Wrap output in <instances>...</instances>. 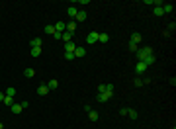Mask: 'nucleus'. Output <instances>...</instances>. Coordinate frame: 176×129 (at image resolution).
Masks as SVG:
<instances>
[{
    "label": "nucleus",
    "instance_id": "obj_19",
    "mask_svg": "<svg viewBox=\"0 0 176 129\" xmlns=\"http://www.w3.org/2000/svg\"><path fill=\"white\" fill-rule=\"evenodd\" d=\"M174 10V4H163V14H170Z\"/></svg>",
    "mask_w": 176,
    "mask_h": 129
},
{
    "label": "nucleus",
    "instance_id": "obj_9",
    "mask_svg": "<svg viewBox=\"0 0 176 129\" xmlns=\"http://www.w3.org/2000/svg\"><path fill=\"white\" fill-rule=\"evenodd\" d=\"M74 18H76L78 22H84V20L88 18V14H86L84 10H78V12H76V16H74Z\"/></svg>",
    "mask_w": 176,
    "mask_h": 129
},
{
    "label": "nucleus",
    "instance_id": "obj_29",
    "mask_svg": "<svg viewBox=\"0 0 176 129\" xmlns=\"http://www.w3.org/2000/svg\"><path fill=\"white\" fill-rule=\"evenodd\" d=\"M4 104H6V106H12V104H14V98L6 96V98H4Z\"/></svg>",
    "mask_w": 176,
    "mask_h": 129
},
{
    "label": "nucleus",
    "instance_id": "obj_20",
    "mask_svg": "<svg viewBox=\"0 0 176 129\" xmlns=\"http://www.w3.org/2000/svg\"><path fill=\"white\" fill-rule=\"evenodd\" d=\"M29 45H32V47H41V37H33Z\"/></svg>",
    "mask_w": 176,
    "mask_h": 129
},
{
    "label": "nucleus",
    "instance_id": "obj_33",
    "mask_svg": "<svg viewBox=\"0 0 176 129\" xmlns=\"http://www.w3.org/2000/svg\"><path fill=\"white\" fill-rule=\"evenodd\" d=\"M0 129H4V125H2V123H0Z\"/></svg>",
    "mask_w": 176,
    "mask_h": 129
},
{
    "label": "nucleus",
    "instance_id": "obj_28",
    "mask_svg": "<svg viewBox=\"0 0 176 129\" xmlns=\"http://www.w3.org/2000/svg\"><path fill=\"white\" fill-rule=\"evenodd\" d=\"M133 84H135V86H141V84H145V80H141V76H137L135 80H133Z\"/></svg>",
    "mask_w": 176,
    "mask_h": 129
},
{
    "label": "nucleus",
    "instance_id": "obj_18",
    "mask_svg": "<svg viewBox=\"0 0 176 129\" xmlns=\"http://www.w3.org/2000/svg\"><path fill=\"white\" fill-rule=\"evenodd\" d=\"M98 117H100L98 116V111H94V110L88 111V119H90V121H98Z\"/></svg>",
    "mask_w": 176,
    "mask_h": 129
},
{
    "label": "nucleus",
    "instance_id": "obj_23",
    "mask_svg": "<svg viewBox=\"0 0 176 129\" xmlns=\"http://www.w3.org/2000/svg\"><path fill=\"white\" fill-rule=\"evenodd\" d=\"M41 55V47H32V57H39Z\"/></svg>",
    "mask_w": 176,
    "mask_h": 129
},
{
    "label": "nucleus",
    "instance_id": "obj_30",
    "mask_svg": "<svg viewBox=\"0 0 176 129\" xmlns=\"http://www.w3.org/2000/svg\"><path fill=\"white\" fill-rule=\"evenodd\" d=\"M65 59L67 61H72L74 59V53H65Z\"/></svg>",
    "mask_w": 176,
    "mask_h": 129
},
{
    "label": "nucleus",
    "instance_id": "obj_7",
    "mask_svg": "<svg viewBox=\"0 0 176 129\" xmlns=\"http://www.w3.org/2000/svg\"><path fill=\"white\" fill-rule=\"evenodd\" d=\"M10 110H12V114H20V111H24V106H22V104H16V102H14L12 106H10Z\"/></svg>",
    "mask_w": 176,
    "mask_h": 129
},
{
    "label": "nucleus",
    "instance_id": "obj_13",
    "mask_svg": "<svg viewBox=\"0 0 176 129\" xmlns=\"http://www.w3.org/2000/svg\"><path fill=\"white\" fill-rule=\"evenodd\" d=\"M72 35H74V33H71V32H63V41H65V43H69V41H72Z\"/></svg>",
    "mask_w": 176,
    "mask_h": 129
},
{
    "label": "nucleus",
    "instance_id": "obj_27",
    "mask_svg": "<svg viewBox=\"0 0 176 129\" xmlns=\"http://www.w3.org/2000/svg\"><path fill=\"white\" fill-rule=\"evenodd\" d=\"M127 116H129L131 119H137V117H139V114H137L135 110H131V108H129V111H127Z\"/></svg>",
    "mask_w": 176,
    "mask_h": 129
},
{
    "label": "nucleus",
    "instance_id": "obj_15",
    "mask_svg": "<svg viewBox=\"0 0 176 129\" xmlns=\"http://www.w3.org/2000/svg\"><path fill=\"white\" fill-rule=\"evenodd\" d=\"M76 12H78L76 6H69V8H67V16H71V18H74V16H76Z\"/></svg>",
    "mask_w": 176,
    "mask_h": 129
},
{
    "label": "nucleus",
    "instance_id": "obj_17",
    "mask_svg": "<svg viewBox=\"0 0 176 129\" xmlns=\"http://www.w3.org/2000/svg\"><path fill=\"white\" fill-rule=\"evenodd\" d=\"M155 61H156V57H155V55H149V57L145 59L143 63H145V64H147V67H151V64H155Z\"/></svg>",
    "mask_w": 176,
    "mask_h": 129
},
{
    "label": "nucleus",
    "instance_id": "obj_31",
    "mask_svg": "<svg viewBox=\"0 0 176 129\" xmlns=\"http://www.w3.org/2000/svg\"><path fill=\"white\" fill-rule=\"evenodd\" d=\"M129 49H131V51H135V53H137V49H139V45H135V43H131V41H129Z\"/></svg>",
    "mask_w": 176,
    "mask_h": 129
},
{
    "label": "nucleus",
    "instance_id": "obj_25",
    "mask_svg": "<svg viewBox=\"0 0 176 129\" xmlns=\"http://www.w3.org/2000/svg\"><path fill=\"white\" fill-rule=\"evenodd\" d=\"M153 14H155L156 18H158V16H163V6H155V10H153Z\"/></svg>",
    "mask_w": 176,
    "mask_h": 129
},
{
    "label": "nucleus",
    "instance_id": "obj_4",
    "mask_svg": "<svg viewBox=\"0 0 176 129\" xmlns=\"http://www.w3.org/2000/svg\"><path fill=\"white\" fill-rule=\"evenodd\" d=\"M98 35H100L98 32H90L88 35H86V43H90V45H92V43H96V41H98Z\"/></svg>",
    "mask_w": 176,
    "mask_h": 129
},
{
    "label": "nucleus",
    "instance_id": "obj_16",
    "mask_svg": "<svg viewBox=\"0 0 176 129\" xmlns=\"http://www.w3.org/2000/svg\"><path fill=\"white\" fill-rule=\"evenodd\" d=\"M98 41H100V43H108V41H110V35H108V33H100V35H98Z\"/></svg>",
    "mask_w": 176,
    "mask_h": 129
},
{
    "label": "nucleus",
    "instance_id": "obj_21",
    "mask_svg": "<svg viewBox=\"0 0 176 129\" xmlns=\"http://www.w3.org/2000/svg\"><path fill=\"white\" fill-rule=\"evenodd\" d=\"M24 74H26V78H33V76H35V71H33V69H26Z\"/></svg>",
    "mask_w": 176,
    "mask_h": 129
},
{
    "label": "nucleus",
    "instance_id": "obj_32",
    "mask_svg": "<svg viewBox=\"0 0 176 129\" xmlns=\"http://www.w3.org/2000/svg\"><path fill=\"white\" fill-rule=\"evenodd\" d=\"M4 98H6V94H4V92H0V102H4Z\"/></svg>",
    "mask_w": 176,
    "mask_h": 129
},
{
    "label": "nucleus",
    "instance_id": "obj_22",
    "mask_svg": "<svg viewBox=\"0 0 176 129\" xmlns=\"http://www.w3.org/2000/svg\"><path fill=\"white\" fill-rule=\"evenodd\" d=\"M74 29H76V24H74V22H71V24H67V29H65V32L74 33Z\"/></svg>",
    "mask_w": 176,
    "mask_h": 129
},
{
    "label": "nucleus",
    "instance_id": "obj_2",
    "mask_svg": "<svg viewBox=\"0 0 176 129\" xmlns=\"http://www.w3.org/2000/svg\"><path fill=\"white\" fill-rule=\"evenodd\" d=\"M98 92H108V94H114V84H100L98 86Z\"/></svg>",
    "mask_w": 176,
    "mask_h": 129
},
{
    "label": "nucleus",
    "instance_id": "obj_10",
    "mask_svg": "<svg viewBox=\"0 0 176 129\" xmlns=\"http://www.w3.org/2000/svg\"><path fill=\"white\" fill-rule=\"evenodd\" d=\"M131 43H135V45H139L141 43V33H131Z\"/></svg>",
    "mask_w": 176,
    "mask_h": 129
},
{
    "label": "nucleus",
    "instance_id": "obj_8",
    "mask_svg": "<svg viewBox=\"0 0 176 129\" xmlns=\"http://www.w3.org/2000/svg\"><path fill=\"white\" fill-rule=\"evenodd\" d=\"M84 55H86V49H84V47H76V49H74V57H76V59H82Z\"/></svg>",
    "mask_w": 176,
    "mask_h": 129
},
{
    "label": "nucleus",
    "instance_id": "obj_5",
    "mask_svg": "<svg viewBox=\"0 0 176 129\" xmlns=\"http://www.w3.org/2000/svg\"><path fill=\"white\" fill-rule=\"evenodd\" d=\"M114 96V94H108V92H98V102H108V100H110V98Z\"/></svg>",
    "mask_w": 176,
    "mask_h": 129
},
{
    "label": "nucleus",
    "instance_id": "obj_6",
    "mask_svg": "<svg viewBox=\"0 0 176 129\" xmlns=\"http://www.w3.org/2000/svg\"><path fill=\"white\" fill-rule=\"evenodd\" d=\"M49 92H51V90H49V86H47V84H41V86L37 88V94H39V96H47Z\"/></svg>",
    "mask_w": 176,
    "mask_h": 129
},
{
    "label": "nucleus",
    "instance_id": "obj_14",
    "mask_svg": "<svg viewBox=\"0 0 176 129\" xmlns=\"http://www.w3.org/2000/svg\"><path fill=\"white\" fill-rule=\"evenodd\" d=\"M47 86H49V90H55V88L59 86V80H57V78H51V80L47 82Z\"/></svg>",
    "mask_w": 176,
    "mask_h": 129
},
{
    "label": "nucleus",
    "instance_id": "obj_26",
    "mask_svg": "<svg viewBox=\"0 0 176 129\" xmlns=\"http://www.w3.org/2000/svg\"><path fill=\"white\" fill-rule=\"evenodd\" d=\"M4 94H6V96H10V98H14V96H16V88H12V86H10V88H8Z\"/></svg>",
    "mask_w": 176,
    "mask_h": 129
},
{
    "label": "nucleus",
    "instance_id": "obj_24",
    "mask_svg": "<svg viewBox=\"0 0 176 129\" xmlns=\"http://www.w3.org/2000/svg\"><path fill=\"white\" fill-rule=\"evenodd\" d=\"M45 33H49V35H55V26H49V24H47V26H45Z\"/></svg>",
    "mask_w": 176,
    "mask_h": 129
},
{
    "label": "nucleus",
    "instance_id": "obj_12",
    "mask_svg": "<svg viewBox=\"0 0 176 129\" xmlns=\"http://www.w3.org/2000/svg\"><path fill=\"white\" fill-rule=\"evenodd\" d=\"M65 29H67V24H63V22H57V24H55V32L63 33Z\"/></svg>",
    "mask_w": 176,
    "mask_h": 129
},
{
    "label": "nucleus",
    "instance_id": "obj_3",
    "mask_svg": "<svg viewBox=\"0 0 176 129\" xmlns=\"http://www.w3.org/2000/svg\"><path fill=\"white\" fill-rule=\"evenodd\" d=\"M147 69H149V67H147V64H145L143 61H137V67H135V72H137V74H139V76H141V74H143V72L147 71Z\"/></svg>",
    "mask_w": 176,
    "mask_h": 129
},
{
    "label": "nucleus",
    "instance_id": "obj_11",
    "mask_svg": "<svg viewBox=\"0 0 176 129\" xmlns=\"http://www.w3.org/2000/svg\"><path fill=\"white\" fill-rule=\"evenodd\" d=\"M74 49H76V45H74L72 41H69V43H65V53H74Z\"/></svg>",
    "mask_w": 176,
    "mask_h": 129
},
{
    "label": "nucleus",
    "instance_id": "obj_1",
    "mask_svg": "<svg viewBox=\"0 0 176 129\" xmlns=\"http://www.w3.org/2000/svg\"><path fill=\"white\" fill-rule=\"evenodd\" d=\"M135 55H137V59H139V61H145L149 55H153V49H151V47H139Z\"/></svg>",
    "mask_w": 176,
    "mask_h": 129
}]
</instances>
